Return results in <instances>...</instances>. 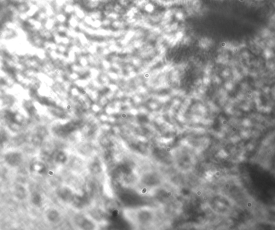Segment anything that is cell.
Listing matches in <instances>:
<instances>
[{
	"instance_id": "3",
	"label": "cell",
	"mask_w": 275,
	"mask_h": 230,
	"mask_svg": "<svg viewBox=\"0 0 275 230\" xmlns=\"http://www.w3.org/2000/svg\"><path fill=\"white\" fill-rule=\"evenodd\" d=\"M31 202L34 205L37 206L39 205L41 202V197L40 196L39 194L37 193L36 192L34 193L31 195Z\"/></svg>"
},
{
	"instance_id": "2",
	"label": "cell",
	"mask_w": 275,
	"mask_h": 230,
	"mask_svg": "<svg viewBox=\"0 0 275 230\" xmlns=\"http://www.w3.org/2000/svg\"><path fill=\"white\" fill-rule=\"evenodd\" d=\"M15 194L20 199H24L26 196V191L22 186L17 187L15 189Z\"/></svg>"
},
{
	"instance_id": "1",
	"label": "cell",
	"mask_w": 275,
	"mask_h": 230,
	"mask_svg": "<svg viewBox=\"0 0 275 230\" xmlns=\"http://www.w3.org/2000/svg\"><path fill=\"white\" fill-rule=\"evenodd\" d=\"M4 160L9 166L16 168L23 163V156L18 151H9L5 155Z\"/></svg>"
}]
</instances>
